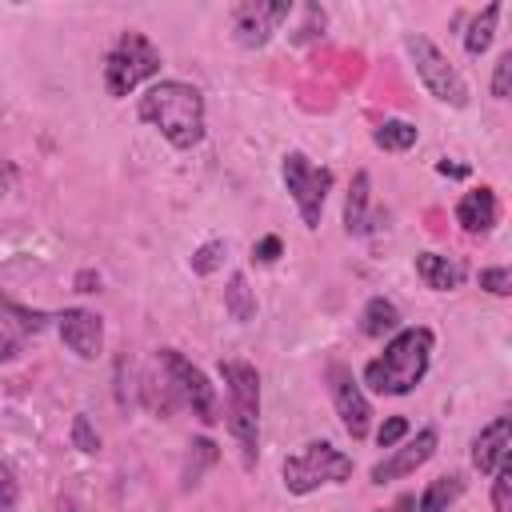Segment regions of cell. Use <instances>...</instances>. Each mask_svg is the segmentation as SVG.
Returning <instances> with one entry per match:
<instances>
[{"instance_id":"1","label":"cell","mask_w":512,"mask_h":512,"mask_svg":"<svg viewBox=\"0 0 512 512\" xmlns=\"http://www.w3.org/2000/svg\"><path fill=\"white\" fill-rule=\"evenodd\" d=\"M140 120L152 124L172 148L188 152L204 140V96L196 84L184 80H156L140 96Z\"/></svg>"},{"instance_id":"2","label":"cell","mask_w":512,"mask_h":512,"mask_svg":"<svg viewBox=\"0 0 512 512\" xmlns=\"http://www.w3.org/2000/svg\"><path fill=\"white\" fill-rule=\"evenodd\" d=\"M432 348H436L432 328H424V324L400 328L396 336H388L384 352L364 364V384L380 396H408L424 380V372L432 364Z\"/></svg>"},{"instance_id":"3","label":"cell","mask_w":512,"mask_h":512,"mask_svg":"<svg viewBox=\"0 0 512 512\" xmlns=\"http://www.w3.org/2000/svg\"><path fill=\"white\" fill-rule=\"evenodd\" d=\"M220 376L228 388V432L252 468L260 456V372L248 360H220Z\"/></svg>"},{"instance_id":"4","label":"cell","mask_w":512,"mask_h":512,"mask_svg":"<svg viewBox=\"0 0 512 512\" xmlns=\"http://www.w3.org/2000/svg\"><path fill=\"white\" fill-rule=\"evenodd\" d=\"M160 72V48L144 36V32H136V28H128V32H120L116 36V44L108 48V56H104V88H108V96H128L136 84H144V80H152Z\"/></svg>"},{"instance_id":"5","label":"cell","mask_w":512,"mask_h":512,"mask_svg":"<svg viewBox=\"0 0 512 512\" xmlns=\"http://www.w3.org/2000/svg\"><path fill=\"white\" fill-rule=\"evenodd\" d=\"M280 472H284V488L292 496H308L324 484H344L352 476V456L328 440H308L296 456L284 460Z\"/></svg>"},{"instance_id":"6","label":"cell","mask_w":512,"mask_h":512,"mask_svg":"<svg viewBox=\"0 0 512 512\" xmlns=\"http://www.w3.org/2000/svg\"><path fill=\"white\" fill-rule=\"evenodd\" d=\"M160 372H164V384L172 392V404H184L192 408V416L200 424H216L220 420V408H216V388L208 384V376L176 348H160Z\"/></svg>"},{"instance_id":"7","label":"cell","mask_w":512,"mask_h":512,"mask_svg":"<svg viewBox=\"0 0 512 512\" xmlns=\"http://www.w3.org/2000/svg\"><path fill=\"white\" fill-rule=\"evenodd\" d=\"M404 48H408V56L416 64V76L428 88V96H436L440 104H452V108H468V80L452 68V60L424 32H408Z\"/></svg>"},{"instance_id":"8","label":"cell","mask_w":512,"mask_h":512,"mask_svg":"<svg viewBox=\"0 0 512 512\" xmlns=\"http://www.w3.org/2000/svg\"><path fill=\"white\" fill-rule=\"evenodd\" d=\"M280 176H284V188L304 220V228H320V216H324V200L332 192V168H320L312 164L304 152H284L280 160Z\"/></svg>"},{"instance_id":"9","label":"cell","mask_w":512,"mask_h":512,"mask_svg":"<svg viewBox=\"0 0 512 512\" xmlns=\"http://www.w3.org/2000/svg\"><path fill=\"white\" fill-rule=\"evenodd\" d=\"M292 12H296L292 0H244V4H236V12H232L236 44L240 48H264Z\"/></svg>"},{"instance_id":"10","label":"cell","mask_w":512,"mask_h":512,"mask_svg":"<svg viewBox=\"0 0 512 512\" xmlns=\"http://www.w3.org/2000/svg\"><path fill=\"white\" fill-rule=\"evenodd\" d=\"M328 392H332V404H336V416H340L344 432L352 440H364L372 432V404H368V396L356 384L348 364H340V360L328 364Z\"/></svg>"},{"instance_id":"11","label":"cell","mask_w":512,"mask_h":512,"mask_svg":"<svg viewBox=\"0 0 512 512\" xmlns=\"http://www.w3.org/2000/svg\"><path fill=\"white\" fill-rule=\"evenodd\" d=\"M436 444H440V436H436V428H420L408 444H400V448H392L384 460H376L372 464V484H388V480H400V476H412L420 464H428L432 460V452H436Z\"/></svg>"},{"instance_id":"12","label":"cell","mask_w":512,"mask_h":512,"mask_svg":"<svg viewBox=\"0 0 512 512\" xmlns=\"http://www.w3.org/2000/svg\"><path fill=\"white\" fill-rule=\"evenodd\" d=\"M60 340L80 356V360H96L104 348V320L88 308H64L60 316Z\"/></svg>"},{"instance_id":"13","label":"cell","mask_w":512,"mask_h":512,"mask_svg":"<svg viewBox=\"0 0 512 512\" xmlns=\"http://www.w3.org/2000/svg\"><path fill=\"white\" fill-rule=\"evenodd\" d=\"M508 436H512V420L496 416L492 424H484L472 440V468L480 476H492L500 468V460H508Z\"/></svg>"},{"instance_id":"14","label":"cell","mask_w":512,"mask_h":512,"mask_svg":"<svg viewBox=\"0 0 512 512\" xmlns=\"http://www.w3.org/2000/svg\"><path fill=\"white\" fill-rule=\"evenodd\" d=\"M456 220H460V228L464 232H472V236H484V232H492L496 228V220H500V204H496V192L492 188H472V192H464L460 196V204H456Z\"/></svg>"},{"instance_id":"15","label":"cell","mask_w":512,"mask_h":512,"mask_svg":"<svg viewBox=\"0 0 512 512\" xmlns=\"http://www.w3.org/2000/svg\"><path fill=\"white\" fill-rule=\"evenodd\" d=\"M416 276H420L432 292H452V288H460L464 268H460L456 260L440 256V252H420V256H416Z\"/></svg>"},{"instance_id":"16","label":"cell","mask_w":512,"mask_h":512,"mask_svg":"<svg viewBox=\"0 0 512 512\" xmlns=\"http://www.w3.org/2000/svg\"><path fill=\"white\" fill-rule=\"evenodd\" d=\"M360 332L368 340H384V336H396L400 332V308L388 300V296H372L360 312Z\"/></svg>"},{"instance_id":"17","label":"cell","mask_w":512,"mask_h":512,"mask_svg":"<svg viewBox=\"0 0 512 512\" xmlns=\"http://www.w3.org/2000/svg\"><path fill=\"white\" fill-rule=\"evenodd\" d=\"M460 496H464V476H460V472H444V476H436V480L420 492V500H416L412 512H448L452 500H460Z\"/></svg>"},{"instance_id":"18","label":"cell","mask_w":512,"mask_h":512,"mask_svg":"<svg viewBox=\"0 0 512 512\" xmlns=\"http://www.w3.org/2000/svg\"><path fill=\"white\" fill-rule=\"evenodd\" d=\"M344 228H348V236L368 232V172H356L352 184H348V196H344Z\"/></svg>"},{"instance_id":"19","label":"cell","mask_w":512,"mask_h":512,"mask_svg":"<svg viewBox=\"0 0 512 512\" xmlns=\"http://www.w3.org/2000/svg\"><path fill=\"white\" fill-rule=\"evenodd\" d=\"M372 140H376V148H384V152H408V148L420 140V128L408 124V120H384V124H376Z\"/></svg>"},{"instance_id":"20","label":"cell","mask_w":512,"mask_h":512,"mask_svg":"<svg viewBox=\"0 0 512 512\" xmlns=\"http://www.w3.org/2000/svg\"><path fill=\"white\" fill-rule=\"evenodd\" d=\"M224 308H228V316H232V320H240V324H248V320L256 316V296H252V288H248L244 272H232V276H228Z\"/></svg>"},{"instance_id":"21","label":"cell","mask_w":512,"mask_h":512,"mask_svg":"<svg viewBox=\"0 0 512 512\" xmlns=\"http://www.w3.org/2000/svg\"><path fill=\"white\" fill-rule=\"evenodd\" d=\"M496 20H500V4H488L464 32V52L468 56H484L488 44H492V32H496Z\"/></svg>"},{"instance_id":"22","label":"cell","mask_w":512,"mask_h":512,"mask_svg":"<svg viewBox=\"0 0 512 512\" xmlns=\"http://www.w3.org/2000/svg\"><path fill=\"white\" fill-rule=\"evenodd\" d=\"M492 508L496 512L512 508V460H500V468L492 472Z\"/></svg>"},{"instance_id":"23","label":"cell","mask_w":512,"mask_h":512,"mask_svg":"<svg viewBox=\"0 0 512 512\" xmlns=\"http://www.w3.org/2000/svg\"><path fill=\"white\" fill-rule=\"evenodd\" d=\"M220 260H224V240H208V244H200L192 252V272L196 276H212L220 268Z\"/></svg>"},{"instance_id":"24","label":"cell","mask_w":512,"mask_h":512,"mask_svg":"<svg viewBox=\"0 0 512 512\" xmlns=\"http://www.w3.org/2000/svg\"><path fill=\"white\" fill-rule=\"evenodd\" d=\"M72 444L80 448V452H88V456H96L100 452V436H96V428L88 424V416L80 412V416H72Z\"/></svg>"},{"instance_id":"25","label":"cell","mask_w":512,"mask_h":512,"mask_svg":"<svg viewBox=\"0 0 512 512\" xmlns=\"http://www.w3.org/2000/svg\"><path fill=\"white\" fill-rule=\"evenodd\" d=\"M480 288H488L492 296H508V292H512V272H508L504 264L480 268Z\"/></svg>"},{"instance_id":"26","label":"cell","mask_w":512,"mask_h":512,"mask_svg":"<svg viewBox=\"0 0 512 512\" xmlns=\"http://www.w3.org/2000/svg\"><path fill=\"white\" fill-rule=\"evenodd\" d=\"M404 436H408V420H404V416H388V420L376 428V444H380V448H396Z\"/></svg>"},{"instance_id":"27","label":"cell","mask_w":512,"mask_h":512,"mask_svg":"<svg viewBox=\"0 0 512 512\" xmlns=\"http://www.w3.org/2000/svg\"><path fill=\"white\" fill-rule=\"evenodd\" d=\"M16 496H20V484H16V472L0 460V512L16 508Z\"/></svg>"},{"instance_id":"28","label":"cell","mask_w":512,"mask_h":512,"mask_svg":"<svg viewBox=\"0 0 512 512\" xmlns=\"http://www.w3.org/2000/svg\"><path fill=\"white\" fill-rule=\"evenodd\" d=\"M508 80H512V52H504L496 60V72H492V96L496 100H508Z\"/></svg>"},{"instance_id":"29","label":"cell","mask_w":512,"mask_h":512,"mask_svg":"<svg viewBox=\"0 0 512 512\" xmlns=\"http://www.w3.org/2000/svg\"><path fill=\"white\" fill-rule=\"evenodd\" d=\"M304 16H308V24H304V28H300V32L292 36L296 44H304V40H316V36L324 32V8H316V4H308V8H304Z\"/></svg>"},{"instance_id":"30","label":"cell","mask_w":512,"mask_h":512,"mask_svg":"<svg viewBox=\"0 0 512 512\" xmlns=\"http://www.w3.org/2000/svg\"><path fill=\"white\" fill-rule=\"evenodd\" d=\"M280 252H284V240H280V236H260V240L252 244V260H260V264L280 260Z\"/></svg>"},{"instance_id":"31","label":"cell","mask_w":512,"mask_h":512,"mask_svg":"<svg viewBox=\"0 0 512 512\" xmlns=\"http://www.w3.org/2000/svg\"><path fill=\"white\" fill-rule=\"evenodd\" d=\"M12 184H16V168H12V160H8V156H0V196H4Z\"/></svg>"},{"instance_id":"32","label":"cell","mask_w":512,"mask_h":512,"mask_svg":"<svg viewBox=\"0 0 512 512\" xmlns=\"http://www.w3.org/2000/svg\"><path fill=\"white\" fill-rule=\"evenodd\" d=\"M76 288H80V292H96V288H100V276H96V272H80V276H76Z\"/></svg>"},{"instance_id":"33","label":"cell","mask_w":512,"mask_h":512,"mask_svg":"<svg viewBox=\"0 0 512 512\" xmlns=\"http://www.w3.org/2000/svg\"><path fill=\"white\" fill-rule=\"evenodd\" d=\"M412 508H416V496H412V492H404L392 508H376V512H412Z\"/></svg>"},{"instance_id":"34","label":"cell","mask_w":512,"mask_h":512,"mask_svg":"<svg viewBox=\"0 0 512 512\" xmlns=\"http://www.w3.org/2000/svg\"><path fill=\"white\" fill-rule=\"evenodd\" d=\"M12 356H16V340H12L8 332H0V364L12 360Z\"/></svg>"},{"instance_id":"35","label":"cell","mask_w":512,"mask_h":512,"mask_svg":"<svg viewBox=\"0 0 512 512\" xmlns=\"http://www.w3.org/2000/svg\"><path fill=\"white\" fill-rule=\"evenodd\" d=\"M436 168H440L444 176H464V172H468V168H460V164H448V160H440Z\"/></svg>"}]
</instances>
